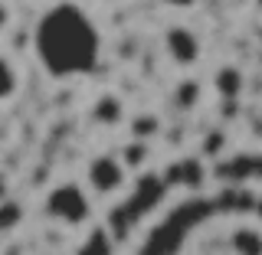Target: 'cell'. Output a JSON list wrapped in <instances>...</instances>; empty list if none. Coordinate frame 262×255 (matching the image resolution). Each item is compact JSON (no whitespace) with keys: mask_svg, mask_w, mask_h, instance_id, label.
<instances>
[{"mask_svg":"<svg viewBox=\"0 0 262 255\" xmlns=\"http://www.w3.org/2000/svg\"><path fill=\"white\" fill-rule=\"evenodd\" d=\"M233 249L246 252V255H256V252H262V236L256 229H236L233 233Z\"/></svg>","mask_w":262,"mask_h":255,"instance_id":"9c48e42d","label":"cell"},{"mask_svg":"<svg viewBox=\"0 0 262 255\" xmlns=\"http://www.w3.org/2000/svg\"><path fill=\"white\" fill-rule=\"evenodd\" d=\"M85 183L98 196H115L118 190H125V183H128L125 160L115 157V154H98V157H92L85 167Z\"/></svg>","mask_w":262,"mask_h":255,"instance_id":"3957f363","label":"cell"},{"mask_svg":"<svg viewBox=\"0 0 262 255\" xmlns=\"http://www.w3.org/2000/svg\"><path fill=\"white\" fill-rule=\"evenodd\" d=\"M243 85H246V76L236 65H223V69H216V76H213V88L223 98H239Z\"/></svg>","mask_w":262,"mask_h":255,"instance_id":"5b68a950","label":"cell"},{"mask_svg":"<svg viewBox=\"0 0 262 255\" xmlns=\"http://www.w3.org/2000/svg\"><path fill=\"white\" fill-rule=\"evenodd\" d=\"M4 196H10V180H7V174L0 170V200H4Z\"/></svg>","mask_w":262,"mask_h":255,"instance_id":"4fadbf2b","label":"cell"},{"mask_svg":"<svg viewBox=\"0 0 262 255\" xmlns=\"http://www.w3.org/2000/svg\"><path fill=\"white\" fill-rule=\"evenodd\" d=\"M167 4H170V7H177V10H187V7H193L196 0H167Z\"/></svg>","mask_w":262,"mask_h":255,"instance_id":"9a60e30c","label":"cell"},{"mask_svg":"<svg viewBox=\"0 0 262 255\" xmlns=\"http://www.w3.org/2000/svg\"><path fill=\"white\" fill-rule=\"evenodd\" d=\"M131 131H135L138 141H147L151 134H158V131H161V121L158 118H144V114H141V118L131 121Z\"/></svg>","mask_w":262,"mask_h":255,"instance_id":"30bf717a","label":"cell"},{"mask_svg":"<svg viewBox=\"0 0 262 255\" xmlns=\"http://www.w3.org/2000/svg\"><path fill=\"white\" fill-rule=\"evenodd\" d=\"M46 216L62 226H82L92 216V200L79 183H56L46 193Z\"/></svg>","mask_w":262,"mask_h":255,"instance_id":"7a4b0ae2","label":"cell"},{"mask_svg":"<svg viewBox=\"0 0 262 255\" xmlns=\"http://www.w3.org/2000/svg\"><path fill=\"white\" fill-rule=\"evenodd\" d=\"M16 88H20V69H16V62L10 56L0 53V102H10L16 95Z\"/></svg>","mask_w":262,"mask_h":255,"instance_id":"52a82bcc","label":"cell"},{"mask_svg":"<svg viewBox=\"0 0 262 255\" xmlns=\"http://www.w3.org/2000/svg\"><path fill=\"white\" fill-rule=\"evenodd\" d=\"M196 98H200V85H196V82H184V85L177 88V105H184V108H193Z\"/></svg>","mask_w":262,"mask_h":255,"instance_id":"7c38bea8","label":"cell"},{"mask_svg":"<svg viewBox=\"0 0 262 255\" xmlns=\"http://www.w3.org/2000/svg\"><path fill=\"white\" fill-rule=\"evenodd\" d=\"M144 157H147V144H144V141H138V137L131 141V147H128V151L121 154V160H125V167H138V164H141Z\"/></svg>","mask_w":262,"mask_h":255,"instance_id":"8fae6325","label":"cell"},{"mask_svg":"<svg viewBox=\"0 0 262 255\" xmlns=\"http://www.w3.org/2000/svg\"><path fill=\"white\" fill-rule=\"evenodd\" d=\"M98 49H102V39L95 23L76 4L53 7L36 27V56L56 79L92 72L98 62Z\"/></svg>","mask_w":262,"mask_h":255,"instance_id":"6da1fadb","label":"cell"},{"mask_svg":"<svg viewBox=\"0 0 262 255\" xmlns=\"http://www.w3.org/2000/svg\"><path fill=\"white\" fill-rule=\"evenodd\" d=\"M7 27H10V10H7V7L0 4V33H4Z\"/></svg>","mask_w":262,"mask_h":255,"instance_id":"5bb4252c","label":"cell"},{"mask_svg":"<svg viewBox=\"0 0 262 255\" xmlns=\"http://www.w3.org/2000/svg\"><path fill=\"white\" fill-rule=\"evenodd\" d=\"M259 4H262V0H259Z\"/></svg>","mask_w":262,"mask_h":255,"instance_id":"2e32d148","label":"cell"},{"mask_svg":"<svg viewBox=\"0 0 262 255\" xmlns=\"http://www.w3.org/2000/svg\"><path fill=\"white\" fill-rule=\"evenodd\" d=\"M92 118L98 121V125H118L121 118H125V105H121L118 95H102L98 102L92 105Z\"/></svg>","mask_w":262,"mask_h":255,"instance_id":"8992f818","label":"cell"},{"mask_svg":"<svg viewBox=\"0 0 262 255\" xmlns=\"http://www.w3.org/2000/svg\"><path fill=\"white\" fill-rule=\"evenodd\" d=\"M164 49H167V56L174 59L177 65H196L203 56V46H200V36L190 30V27H167V33H164Z\"/></svg>","mask_w":262,"mask_h":255,"instance_id":"277c9868","label":"cell"},{"mask_svg":"<svg viewBox=\"0 0 262 255\" xmlns=\"http://www.w3.org/2000/svg\"><path fill=\"white\" fill-rule=\"evenodd\" d=\"M20 223H23V206L16 200H10V196H4V200H0V236L16 233Z\"/></svg>","mask_w":262,"mask_h":255,"instance_id":"ba28073f","label":"cell"}]
</instances>
